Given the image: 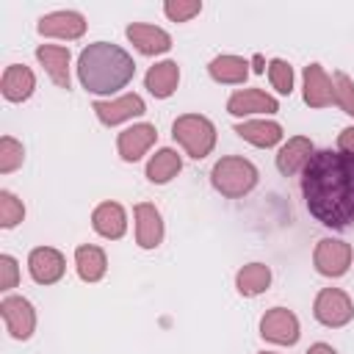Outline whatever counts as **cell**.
<instances>
[{
    "label": "cell",
    "instance_id": "22",
    "mask_svg": "<svg viewBox=\"0 0 354 354\" xmlns=\"http://www.w3.org/2000/svg\"><path fill=\"white\" fill-rule=\"evenodd\" d=\"M235 133H238L243 141H249V144H254V147H263V149H268V147H274V144L282 141V127H279L277 122H268V119L238 122V124H235Z\"/></svg>",
    "mask_w": 354,
    "mask_h": 354
},
{
    "label": "cell",
    "instance_id": "25",
    "mask_svg": "<svg viewBox=\"0 0 354 354\" xmlns=\"http://www.w3.org/2000/svg\"><path fill=\"white\" fill-rule=\"evenodd\" d=\"M180 169H183L180 155H177L174 149L163 147V149H158V152L149 158V163H147V180L163 185V183H169Z\"/></svg>",
    "mask_w": 354,
    "mask_h": 354
},
{
    "label": "cell",
    "instance_id": "11",
    "mask_svg": "<svg viewBox=\"0 0 354 354\" xmlns=\"http://www.w3.org/2000/svg\"><path fill=\"white\" fill-rule=\"evenodd\" d=\"M155 138H158L155 124L141 122V124H133V127H127V130L119 133V138H116V149H119L122 160L136 163V160L155 144Z\"/></svg>",
    "mask_w": 354,
    "mask_h": 354
},
{
    "label": "cell",
    "instance_id": "27",
    "mask_svg": "<svg viewBox=\"0 0 354 354\" xmlns=\"http://www.w3.org/2000/svg\"><path fill=\"white\" fill-rule=\"evenodd\" d=\"M25 218V205L11 194V191H0V227L11 230Z\"/></svg>",
    "mask_w": 354,
    "mask_h": 354
},
{
    "label": "cell",
    "instance_id": "23",
    "mask_svg": "<svg viewBox=\"0 0 354 354\" xmlns=\"http://www.w3.org/2000/svg\"><path fill=\"white\" fill-rule=\"evenodd\" d=\"M75 266H77V277L83 282H100L108 271V257L100 246L83 243L75 249Z\"/></svg>",
    "mask_w": 354,
    "mask_h": 354
},
{
    "label": "cell",
    "instance_id": "5",
    "mask_svg": "<svg viewBox=\"0 0 354 354\" xmlns=\"http://www.w3.org/2000/svg\"><path fill=\"white\" fill-rule=\"evenodd\" d=\"M313 315L315 321H321L324 326H346L354 318V304L348 299V293H343L340 288H324L315 296L313 304Z\"/></svg>",
    "mask_w": 354,
    "mask_h": 354
},
{
    "label": "cell",
    "instance_id": "16",
    "mask_svg": "<svg viewBox=\"0 0 354 354\" xmlns=\"http://www.w3.org/2000/svg\"><path fill=\"white\" fill-rule=\"evenodd\" d=\"M304 102L310 108H326V105L335 102L332 77L321 69V64L304 66Z\"/></svg>",
    "mask_w": 354,
    "mask_h": 354
},
{
    "label": "cell",
    "instance_id": "19",
    "mask_svg": "<svg viewBox=\"0 0 354 354\" xmlns=\"http://www.w3.org/2000/svg\"><path fill=\"white\" fill-rule=\"evenodd\" d=\"M36 58L58 88H69V50L61 44H39Z\"/></svg>",
    "mask_w": 354,
    "mask_h": 354
},
{
    "label": "cell",
    "instance_id": "4",
    "mask_svg": "<svg viewBox=\"0 0 354 354\" xmlns=\"http://www.w3.org/2000/svg\"><path fill=\"white\" fill-rule=\"evenodd\" d=\"M171 136L194 160L207 158L213 152V147H216V127L202 113H183V116H177L174 124H171Z\"/></svg>",
    "mask_w": 354,
    "mask_h": 354
},
{
    "label": "cell",
    "instance_id": "36",
    "mask_svg": "<svg viewBox=\"0 0 354 354\" xmlns=\"http://www.w3.org/2000/svg\"><path fill=\"white\" fill-rule=\"evenodd\" d=\"M263 354H274V351H263Z\"/></svg>",
    "mask_w": 354,
    "mask_h": 354
},
{
    "label": "cell",
    "instance_id": "10",
    "mask_svg": "<svg viewBox=\"0 0 354 354\" xmlns=\"http://www.w3.org/2000/svg\"><path fill=\"white\" fill-rule=\"evenodd\" d=\"M144 111H147V105H144V100L138 94H124V97H116V100H100V102H94L97 119L102 124H108V127H113L119 122H127L133 116H141Z\"/></svg>",
    "mask_w": 354,
    "mask_h": 354
},
{
    "label": "cell",
    "instance_id": "9",
    "mask_svg": "<svg viewBox=\"0 0 354 354\" xmlns=\"http://www.w3.org/2000/svg\"><path fill=\"white\" fill-rule=\"evenodd\" d=\"M28 271L33 277V282L39 285H53L64 277L66 271V260L58 249L53 246H36L30 254H28Z\"/></svg>",
    "mask_w": 354,
    "mask_h": 354
},
{
    "label": "cell",
    "instance_id": "26",
    "mask_svg": "<svg viewBox=\"0 0 354 354\" xmlns=\"http://www.w3.org/2000/svg\"><path fill=\"white\" fill-rule=\"evenodd\" d=\"M271 285V271L263 263H249L235 274V288L241 296H257Z\"/></svg>",
    "mask_w": 354,
    "mask_h": 354
},
{
    "label": "cell",
    "instance_id": "28",
    "mask_svg": "<svg viewBox=\"0 0 354 354\" xmlns=\"http://www.w3.org/2000/svg\"><path fill=\"white\" fill-rule=\"evenodd\" d=\"M22 158H25L22 144L17 138H11V136H3L0 138V171L8 174L14 169H19L22 166Z\"/></svg>",
    "mask_w": 354,
    "mask_h": 354
},
{
    "label": "cell",
    "instance_id": "3",
    "mask_svg": "<svg viewBox=\"0 0 354 354\" xmlns=\"http://www.w3.org/2000/svg\"><path fill=\"white\" fill-rule=\"evenodd\" d=\"M210 183L221 196L238 199V196H246L257 185V169L246 158L227 155V158L216 160V166L210 171Z\"/></svg>",
    "mask_w": 354,
    "mask_h": 354
},
{
    "label": "cell",
    "instance_id": "15",
    "mask_svg": "<svg viewBox=\"0 0 354 354\" xmlns=\"http://www.w3.org/2000/svg\"><path fill=\"white\" fill-rule=\"evenodd\" d=\"M127 39L144 55H160V53H166L171 47V36L163 28H155V25H147V22L127 25Z\"/></svg>",
    "mask_w": 354,
    "mask_h": 354
},
{
    "label": "cell",
    "instance_id": "32",
    "mask_svg": "<svg viewBox=\"0 0 354 354\" xmlns=\"http://www.w3.org/2000/svg\"><path fill=\"white\" fill-rule=\"evenodd\" d=\"M19 282V266L11 254H0V290H11Z\"/></svg>",
    "mask_w": 354,
    "mask_h": 354
},
{
    "label": "cell",
    "instance_id": "17",
    "mask_svg": "<svg viewBox=\"0 0 354 354\" xmlns=\"http://www.w3.org/2000/svg\"><path fill=\"white\" fill-rule=\"evenodd\" d=\"M91 227H94L97 235L116 241L127 230V213H124V207L119 202H102L91 213Z\"/></svg>",
    "mask_w": 354,
    "mask_h": 354
},
{
    "label": "cell",
    "instance_id": "34",
    "mask_svg": "<svg viewBox=\"0 0 354 354\" xmlns=\"http://www.w3.org/2000/svg\"><path fill=\"white\" fill-rule=\"evenodd\" d=\"M307 354H337L332 346H326V343H313L310 348H307Z\"/></svg>",
    "mask_w": 354,
    "mask_h": 354
},
{
    "label": "cell",
    "instance_id": "1",
    "mask_svg": "<svg viewBox=\"0 0 354 354\" xmlns=\"http://www.w3.org/2000/svg\"><path fill=\"white\" fill-rule=\"evenodd\" d=\"M301 194L310 216L324 227L354 224V155L340 149L313 152L301 171Z\"/></svg>",
    "mask_w": 354,
    "mask_h": 354
},
{
    "label": "cell",
    "instance_id": "21",
    "mask_svg": "<svg viewBox=\"0 0 354 354\" xmlns=\"http://www.w3.org/2000/svg\"><path fill=\"white\" fill-rule=\"evenodd\" d=\"M177 83H180V66H177V61H160V64L149 66L147 69V77H144V86L158 100L171 97L174 88H177Z\"/></svg>",
    "mask_w": 354,
    "mask_h": 354
},
{
    "label": "cell",
    "instance_id": "18",
    "mask_svg": "<svg viewBox=\"0 0 354 354\" xmlns=\"http://www.w3.org/2000/svg\"><path fill=\"white\" fill-rule=\"evenodd\" d=\"M313 141L310 138H304V136H293V138H288V144H282V149L277 152V169L285 174V177H290V174H296V171H304V166L310 163V158H313Z\"/></svg>",
    "mask_w": 354,
    "mask_h": 354
},
{
    "label": "cell",
    "instance_id": "31",
    "mask_svg": "<svg viewBox=\"0 0 354 354\" xmlns=\"http://www.w3.org/2000/svg\"><path fill=\"white\" fill-rule=\"evenodd\" d=\"M163 11L171 22H188L191 17H196L202 11V3L199 0H166Z\"/></svg>",
    "mask_w": 354,
    "mask_h": 354
},
{
    "label": "cell",
    "instance_id": "35",
    "mask_svg": "<svg viewBox=\"0 0 354 354\" xmlns=\"http://www.w3.org/2000/svg\"><path fill=\"white\" fill-rule=\"evenodd\" d=\"M254 72H263V58L260 55H254Z\"/></svg>",
    "mask_w": 354,
    "mask_h": 354
},
{
    "label": "cell",
    "instance_id": "7",
    "mask_svg": "<svg viewBox=\"0 0 354 354\" xmlns=\"http://www.w3.org/2000/svg\"><path fill=\"white\" fill-rule=\"evenodd\" d=\"M0 315H3L11 337H17V340H28L36 329V310L22 296H6L0 301Z\"/></svg>",
    "mask_w": 354,
    "mask_h": 354
},
{
    "label": "cell",
    "instance_id": "13",
    "mask_svg": "<svg viewBox=\"0 0 354 354\" xmlns=\"http://www.w3.org/2000/svg\"><path fill=\"white\" fill-rule=\"evenodd\" d=\"M136 243L141 249H155L160 241H163V218H160V210L149 202H138L136 210Z\"/></svg>",
    "mask_w": 354,
    "mask_h": 354
},
{
    "label": "cell",
    "instance_id": "6",
    "mask_svg": "<svg viewBox=\"0 0 354 354\" xmlns=\"http://www.w3.org/2000/svg\"><path fill=\"white\" fill-rule=\"evenodd\" d=\"M313 263L324 277H343L351 266V246L337 238H321L313 252Z\"/></svg>",
    "mask_w": 354,
    "mask_h": 354
},
{
    "label": "cell",
    "instance_id": "33",
    "mask_svg": "<svg viewBox=\"0 0 354 354\" xmlns=\"http://www.w3.org/2000/svg\"><path fill=\"white\" fill-rule=\"evenodd\" d=\"M337 149L346 155H354V127H343L337 136Z\"/></svg>",
    "mask_w": 354,
    "mask_h": 354
},
{
    "label": "cell",
    "instance_id": "24",
    "mask_svg": "<svg viewBox=\"0 0 354 354\" xmlns=\"http://www.w3.org/2000/svg\"><path fill=\"white\" fill-rule=\"evenodd\" d=\"M207 72L218 83H243L249 77V61L241 55H216L207 64Z\"/></svg>",
    "mask_w": 354,
    "mask_h": 354
},
{
    "label": "cell",
    "instance_id": "30",
    "mask_svg": "<svg viewBox=\"0 0 354 354\" xmlns=\"http://www.w3.org/2000/svg\"><path fill=\"white\" fill-rule=\"evenodd\" d=\"M268 80L279 94H290L293 91V66L282 58H274L268 64Z\"/></svg>",
    "mask_w": 354,
    "mask_h": 354
},
{
    "label": "cell",
    "instance_id": "29",
    "mask_svg": "<svg viewBox=\"0 0 354 354\" xmlns=\"http://www.w3.org/2000/svg\"><path fill=\"white\" fill-rule=\"evenodd\" d=\"M332 88H335V102L340 105V111L354 116V80L346 72H335Z\"/></svg>",
    "mask_w": 354,
    "mask_h": 354
},
{
    "label": "cell",
    "instance_id": "2",
    "mask_svg": "<svg viewBox=\"0 0 354 354\" xmlns=\"http://www.w3.org/2000/svg\"><path fill=\"white\" fill-rule=\"evenodd\" d=\"M136 75V61L119 47L108 41L88 44L77 58V77L91 94H113L124 88Z\"/></svg>",
    "mask_w": 354,
    "mask_h": 354
},
{
    "label": "cell",
    "instance_id": "12",
    "mask_svg": "<svg viewBox=\"0 0 354 354\" xmlns=\"http://www.w3.org/2000/svg\"><path fill=\"white\" fill-rule=\"evenodd\" d=\"M39 33L53 39H80L86 33V17L77 11H53L39 19Z\"/></svg>",
    "mask_w": 354,
    "mask_h": 354
},
{
    "label": "cell",
    "instance_id": "20",
    "mask_svg": "<svg viewBox=\"0 0 354 354\" xmlns=\"http://www.w3.org/2000/svg\"><path fill=\"white\" fill-rule=\"evenodd\" d=\"M33 88H36V77H33V72L28 66H22V64L6 66L3 80H0V91H3L6 100L22 102V100H28L33 94Z\"/></svg>",
    "mask_w": 354,
    "mask_h": 354
},
{
    "label": "cell",
    "instance_id": "8",
    "mask_svg": "<svg viewBox=\"0 0 354 354\" xmlns=\"http://www.w3.org/2000/svg\"><path fill=\"white\" fill-rule=\"evenodd\" d=\"M260 335L277 346H293L299 340V318L285 307H271L260 321Z\"/></svg>",
    "mask_w": 354,
    "mask_h": 354
},
{
    "label": "cell",
    "instance_id": "14",
    "mask_svg": "<svg viewBox=\"0 0 354 354\" xmlns=\"http://www.w3.org/2000/svg\"><path fill=\"white\" fill-rule=\"evenodd\" d=\"M227 111L232 116H249V113H277L279 111V102L260 91V88H241L235 91L230 100H227Z\"/></svg>",
    "mask_w": 354,
    "mask_h": 354
}]
</instances>
